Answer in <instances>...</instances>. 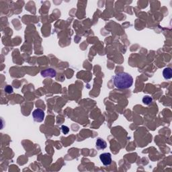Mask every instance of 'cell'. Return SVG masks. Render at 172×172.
Instances as JSON below:
<instances>
[{"label": "cell", "instance_id": "6da1fadb", "mask_svg": "<svg viewBox=\"0 0 172 172\" xmlns=\"http://www.w3.org/2000/svg\"><path fill=\"white\" fill-rule=\"evenodd\" d=\"M113 81L117 88L120 89H127L131 87L133 84V77L128 73L122 72L114 77Z\"/></svg>", "mask_w": 172, "mask_h": 172}, {"label": "cell", "instance_id": "7a4b0ae2", "mask_svg": "<svg viewBox=\"0 0 172 172\" xmlns=\"http://www.w3.org/2000/svg\"><path fill=\"white\" fill-rule=\"evenodd\" d=\"M32 117L34 120L37 122H41L44 120V112L41 109H36L32 112Z\"/></svg>", "mask_w": 172, "mask_h": 172}, {"label": "cell", "instance_id": "3957f363", "mask_svg": "<svg viewBox=\"0 0 172 172\" xmlns=\"http://www.w3.org/2000/svg\"><path fill=\"white\" fill-rule=\"evenodd\" d=\"M100 159L104 165L108 166L112 163V155L110 153H102L100 155Z\"/></svg>", "mask_w": 172, "mask_h": 172}, {"label": "cell", "instance_id": "277c9868", "mask_svg": "<svg viewBox=\"0 0 172 172\" xmlns=\"http://www.w3.org/2000/svg\"><path fill=\"white\" fill-rule=\"evenodd\" d=\"M56 71L55 70L53 69H47L42 71H41V75L44 77H54L56 76Z\"/></svg>", "mask_w": 172, "mask_h": 172}, {"label": "cell", "instance_id": "5b68a950", "mask_svg": "<svg viewBox=\"0 0 172 172\" xmlns=\"http://www.w3.org/2000/svg\"><path fill=\"white\" fill-rule=\"evenodd\" d=\"M96 145V148L99 149V150L104 149L107 147V143H106V142L102 139H100V138H99V139H97Z\"/></svg>", "mask_w": 172, "mask_h": 172}, {"label": "cell", "instance_id": "8992f818", "mask_svg": "<svg viewBox=\"0 0 172 172\" xmlns=\"http://www.w3.org/2000/svg\"><path fill=\"white\" fill-rule=\"evenodd\" d=\"M163 76L165 79H169L172 77V69L170 67L164 69L163 71Z\"/></svg>", "mask_w": 172, "mask_h": 172}, {"label": "cell", "instance_id": "52a82bcc", "mask_svg": "<svg viewBox=\"0 0 172 172\" xmlns=\"http://www.w3.org/2000/svg\"><path fill=\"white\" fill-rule=\"evenodd\" d=\"M143 102L145 105H149L153 102V98L149 96H145L143 98Z\"/></svg>", "mask_w": 172, "mask_h": 172}, {"label": "cell", "instance_id": "ba28073f", "mask_svg": "<svg viewBox=\"0 0 172 172\" xmlns=\"http://www.w3.org/2000/svg\"><path fill=\"white\" fill-rule=\"evenodd\" d=\"M4 91L7 93H12L14 91V89H13V87L11 85H7L5 86V87L4 88Z\"/></svg>", "mask_w": 172, "mask_h": 172}, {"label": "cell", "instance_id": "9c48e42d", "mask_svg": "<svg viewBox=\"0 0 172 172\" xmlns=\"http://www.w3.org/2000/svg\"><path fill=\"white\" fill-rule=\"evenodd\" d=\"M61 130H62L63 134H67L69 133V128L67 126L63 125V126H61Z\"/></svg>", "mask_w": 172, "mask_h": 172}]
</instances>
